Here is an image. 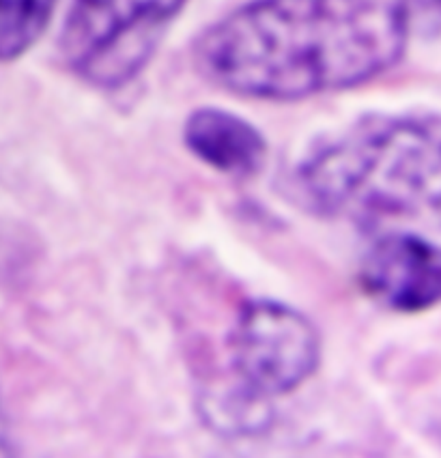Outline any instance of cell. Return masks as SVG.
Listing matches in <instances>:
<instances>
[{
	"instance_id": "1",
	"label": "cell",
	"mask_w": 441,
	"mask_h": 458,
	"mask_svg": "<svg viewBox=\"0 0 441 458\" xmlns=\"http://www.w3.org/2000/svg\"><path fill=\"white\" fill-rule=\"evenodd\" d=\"M405 39L401 12L384 0H254L207 30L196 61L233 93L301 99L379 76Z\"/></svg>"
},
{
	"instance_id": "2",
	"label": "cell",
	"mask_w": 441,
	"mask_h": 458,
	"mask_svg": "<svg viewBox=\"0 0 441 458\" xmlns=\"http://www.w3.org/2000/svg\"><path fill=\"white\" fill-rule=\"evenodd\" d=\"M300 185L327 216L441 226V119L362 121L301 164Z\"/></svg>"
},
{
	"instance_id": "3",
	"label": "cell",
	"mask_w": 441,
	"mask_h": 458,
	"mask_svg": "<svg viewBox=\"0 0 441 458\" xmlns=\"http://www.w3.org/2000/svg\"><path fill=\"white\" fill-rule=\"evenodd\" d=\"M185 0H73L63 55L98 84L125 82L147 63Z\"/></svg>"
},
{
	"instance_id": "4",
	"label": "cell",
	"mask_w": 441,
	"mask_h": 458,
	"mask_svg": "<svg viewBox=\"0 0 441 458\" xmlns=\"http://www.w3.org/2000/svg\"><path fill=\"white\" fill-rule=\"evenodd\" d=\"M228 351L248 398L263 401L300 387L317 369L321 343L301 312L278 301H252L233 325Z\"/></svg>"
},
{
	"instance_id": "5",
	"label": "cell",
	"mask_w": 441,
	"mask_h": 458,
	"mask_svg": "<svg viewBox=\"0 0 441 458\" xmlns=\"http://www.w3.org/2000/svg\"><path fill=\"white\" fill-rule=\"evenodd\" d=\"M360 282L373 300L398 312L441 303V248L418 235H387L370 248Z\"/></svg>"
},
{
	"instance_id": "6",
	"label": "cell",
	"mask_w": 441,
	"mask_h": 458,
	"mask_svg": "<svg viewBox=\"0 0 441 458\" xmlns=\"http://www.w3.org/2000/svg\"><path fill=\"white\" fill-rule=\"evenodd\" d=\"M185 145L207 166L233 177H252L265 162L263 136L239 116L225 110L194 112L185 125Z\"/></svg>"
},
{
	"instance_id": "7",
	"label": "cell",
	"mask_w": 441,
	"mask_h": 458,
	"mask_svg": "<svg viewBox=\"0 0 441 458\" xmlns=\"http://www.w3.org/2000/svg\"><path fill=\"white\" fill-rule=\"evenodd\" d=\"M56 0H0V61H15L44 35Z\"/></svg>"
},
{
	"instance_id": "8",
	"label": "cell",
	"mask_w": 441,
	"mask_h": 458,
	"mask_svg": "<svg viewBox=\"0 0 441 458\" xmlns=\"http://www.w3.org/2000/svg\"><path fill=\"white\" fill-rule=\"evenodd\" d=\"M409 30L435 33L441 29V0H401L396 4Z\"/></svg>"
},
{
	"instance_id": "9",
	"label": "cell",
	"mask_w": 441,
	"mask_h": 458,
	"mask_svg": "<svg viewBox=\"0 0 441 458\" xmlns=\"http://www.w3.org/2000/svg\"><path fill=\"white\" fill-rule=\"evenodd\" d=\"M12 452H13V447H12V435H9L7 418H4L3 404H0V456L12 454Z\"/></svg>"
}]
</instances>
